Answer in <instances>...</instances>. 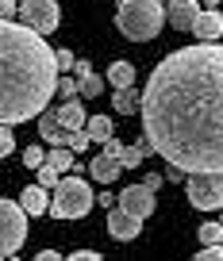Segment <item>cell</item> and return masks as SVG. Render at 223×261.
<instances>
[{"instance_id": "27", "label": "cell", "mask_w": 223, "mask_h": 261, "mask_svg": "<svg viewBox=\"0 0 223 261\" xmlns=\"http://www.w3.org/2000/svg\"><path fill=\"white\" fill-rule=\"evenodd\" d=\"M42 162H46V150H39V146H23V165H27V169H39Z\"/></svg>"}, {"instance_id": "26", "label": "cell", "mask_w": 223, "mask_h": 261, "mask_svg": "<svg viewBox=\"0 0 223 261\" xmlns=\"http://www.w3.org/2000/svg\"><path fill=\"white\" fill-rule=\"evenodd\" d=\"M12 150H16V139H12V127H8V123H0V162H4V158H8Z\"/></svg>"}, {"instance_id": "16", "label": "cell", "mask_w": 223, "mask_h": 261, "mask_svg": "<svg viewBox=\"0 0 223 261\" xmlns=\"http://www.w3.org/2000/svg\"><path fill=\"white\" fill-rule=\"evenodd\" d=\"M139 100H142V92L135 89V85H127V89H116L112 108H116L119 115H131V112H139Z\"/></svg>"}, {"instance_id": "3", "label": "cell", "mask_w": 223, "mask_h": 261, "mask_svg": "<svg viewBox=\"0 0 223 261\" xmlns=\"http://www.w3.org/2000/svg\"><path fill=\"white\" fill-rule=\"evenodd\" d=\"M116 27L131 42H150L165 27V4L162 0H116Z\"/></svg>"}, {"instance_id": "5", "label": "cell", "mask_w": 223, "mask_h": 261, "mask_svg": "<svg viewBox=\"0 0 223 261\" xmlns=\"http://www.w3.org/2000/svg\"><path fill=\"white\" fill-rule=\"evenodd\" d=\"M27 207L16 200H0V261L16 257L27 242Z\"/></svg>"}, {"instance_id": "23", "label": "cell", "mask_w": 223, "mask_h": 261, "mask_svg": "<svg viewBox=\"0 0 223 261\" xmlns=\"http://www.w3.org/2000/svg\"><path fill=\"white\" fill-rule=\"evenodd\" d=\"M200 242H223V223H200Z\"/></svg>"}, {"instance_id": "2", "label": "cell", "mask_w": 223, "mask_h": 261, "mask_svg": "<svg viewBox=\"0 0 223 261\" xmlns=\"http://www.w3.org/2000/svg\"><path fill=\"white\" fill-rule=\"evenodd\" d=\"M58 58L46 35L35 27H19L16 19H0V123L39 119L50 96L58 92Z\"/></svg>"}, {"instance_id": "7", "label": "cell", "mask_w": 223, "mask_h": 261, "mask_svg": "<svg viewBox=\"0 0 223 261\" xmlns=\"http://www.w3.org/2000/svg\"><path fill=\"white\" fill-rule=\"evenodd\" d=\"M19 19L27 27H35L39 35H54L62 23V8H58V0H23L19 4Z\"/></svg>"}, {"instance_id": "15", "label": "cell", "mask_w": 223, "mask_h": 261, "mask_svg": "<svg viewBox=\"0 0 223 261\" xmlns=\"http://www.w3.org/2000/svg\"><path fill=\"white\" fill-rule=\"evenodd\" d=\"M54 112H58V123L66 130H81L85 123H89V115H85V108H81V100H62V108H54Z\"/></svg>"}, {"instance_id": "6", "label": "cell", "mask_w": 223, "mask_h": 261, "mask_svg": "<svg viewBox=\"0 0 223 261\" xmlns=\"http://www.w3.org/2000/svg\"><path fill=\"white\" fill-rule=\"evenodd\" d=\"M189 204L196 212H219L223 207V173H189Z\"/></svg>"}, {"instance_id": "32", "label": "cell", "mask_w": 223, "mask_h": 261, "mask_svg": "<svg viewBox=\"0 0 223 261\" xmlns=\"http://www.w3.org/2000/svg\"><path fill=\"white\" fill-rule=\"evenodd\" d=\"M185 177H189L185 169H177V165H165V180H174V185H177V180H185Z\"/></svg>"}, {"instance_id": "30", "label": "cell", "mask_w": 223, "mask_h": 261, "mask_svg": "<svg viewBox=\"0 0 223 261\" xmlns=\"http://www.w3.org/2000/svg\"><path fill=\"white\" fill-rule=\"evenodd\" d=\"M104 154H112V158H119V154H123V142H119V139H116V135H112V139H108V142H104Z\"/></svg>"}, {"instance_id": "25", "label": "cell", "mask_w": 223, "mask_h": 261, "mask_svg": "<svg viewBox=\"0 0 223 261\" xmlns=\"http://www.w3.org/2000/svg\"><path fill=\"white\" fill-rule=\"evenodd\" d=\"M89 142H92V139H89V130L81 127V130H69L66 146H69V150H73V154H77V150H89Z\"/></svg>"}, {"instance_id": "18", "label": "cell", "mask_w": 223, "mask_h": 261, "mask_svg": "<svg viewBox=\"0 0 223 261\" xmlns=\"http://www.w3.org/2000/svg\"><path fill=\"white\" fill-rule=\"evenodd\" d=\"M104 81L112 85V89H127V85H135V65L131 62H112Z\"/></svg>"}, {"instance_id": "33", "label": "cell", "mask_w": 223, "mask_h": 261, "mask_svg": "<svg viewBox=\"0 0 223 261\" xmlns=\"http://www.w3.org/2000/svg\"><path fill=\"white\" fill-rule=\"evenodd\" d=\"M16 16V0H0V19H12Z\"/></svg>"}, {"instance_id": "10", "label": "cell", "mask_w": 223, "mask_h": 261, "mask_svg": "<svg viewBox=\"0 0 223 261\" xmlns=\"http://www.w3.org/2000/svg\"><path fill=\"white\" fill-rule=\"evenodd\" d=\"M196 16H200L196 0H169V4H165V23L174 27V31H192Z\"/></svg>"}, {"instance_id": "9", "label": "cell", "mask_w": 223, "mask_h": 261, "mask_svg": "<svg viewBox=\"0 0 223 261\" xmlns=\"http://www.w3.org/2000/svg\"><path fill=\"white\" fill-rule=\"evenodd\" d=\"M116 204L127 207L131 215H139V219H146V215L154 212V188H146V185H127L123 192H119Z\"/></svg>"}, {"instance_id": "19", "label": "cell", "mask_w": 223, "mask_h": 261, "mask_svg": "<svg viewBox=\"0 0 223 261\" xmlns=\"http://www.w3.org/2000/svg\"><path fill=\"white\" fill-rule=\"evenodd\" d=\"M146 154H154V150H150L146 139H139L135 146H123V154H119V165H123V169H135V165H142V158H146Z\"/></svg>"}, {"instance_id": "29", "label": "cell", "mask_w": 223, "mask_h": 261, "mask_svg": "<svg viewBox=\"0 0 223 261\" xmlns=\"http://www.w3.org/2000/svg\"><path fill=\"white\" fill-rule=\"evenodd\" d=\"M69 261H100V253L96 250H73V253H69Z\"/></svg>"}, {"instance_id": "28", "label": "cell", "mask_w": 223, "mask_h": 261, "mask_svg": "<svg viewBox=\"0 0 223 261\" xmlns=\"http://www.w3.org/2000/svg\"><path fill=\"white\" fill-rule=\"evenodd\" d=\"M196 261H223V242H212L196 253Z\"/></svg>"}, {"instance_id": "4", "label": "cell", "mask_w": 223, "mask_h": 261, "mask_svg": "<svg viewBox=\"0 0 223 261\" xmlns=\"http://www.w3.org/2000/svg\"><path fill=\"white\" fill-rule=\"evenodd\" d=\"M96 204L89 180H81V173H62L54 185V200H50V215L54 219H85L89 207Z\"/></svg>"}, {"instance_id": "24", "label": "cell", "mask_w": 223, "mask_h": 261, "mask_svg": "<svg viewBox=\"0 0 223 261\" xmlns=\"http://www.w3.org/2000/svg\"><path fill=\"white\" fill-rule=\"evenodd\" d=\"M54 58H58V73H73V65H77V54H73L69 46L54 50Z\"/></svg>"}, {"instance_id": "20", "label": "cell", "mask_w": 223, "mask_h": 261, "mask_svg": "<svg viewBox=\"0 0 223 261\" xmlns=\"http://www.w3.org/2000/svg\"><path fill=\"white\" fill-rule=\"evenodd\" d=\"M46 165H54V169H58V173H69V169H73V150H69V146H50L46 150Z\"/></svg>"}, {"instance_id": "1", "label": "cell", "mask_w": 223, "mask_h": 261, "mask_svg": "<svg viewBox=\"0 0 223 261\" xmlns=\"http://www.w3.org/2000/svg\"><path fill=\"white\" fill-rule=\"evenodd\" d=\"M142 139L165 165L223 173V42H192L150 69L139 100Z\"/></svg>"}, {"instance_id": "22", "label": "cell", "mask_w": 223, "mask_h": 261, "mask_svg": "<svg viewBox=\"0 0 223 261\" xmlns=\"http://www.w3.org/2000/svg\"><path fill=\"white\" fill-rule=\"evenodd\" d=\"M54 96H62V100H73V96H81V85H77V77H58V92Z\"/></svg>"}, {"instance_id": "31", "label": "cell", "mask_w": 223, "mask_h": 261, "mask_svg": "<svg viewBox=\"0 0 223 261\" xmlns=\"http://www.w3.org/2000/svg\"><path fill=\"white\" fill-rule=\"evenodd\" d=\"M142 185H146V188H154V192H158V188L165 185V177H162V173H146V177H142Z\"/></svg>"}, {"instance_id": "17", "label": "cell", "mask_w": 223, "mask_h": 261, "mask_svg": "<svg viewBox=\"0 0 223 261\" xmlns=\"http://www.w3.org/2000/svg\"><path fill=\"white\" fill-rule=\"evenodd\" d=\"M85 130H89V139H92V142H100V146H104V142L116 135V127H112V115H89Z\"/></svg>"}, {"instance_id": "34", "label": "cell", "mask_w": 223, "mask_h": 261, "mask_svg": "<svg viewBox=\"0 0 223 261\" xmlns=\"http://www.w3.org/2000/svg\"><path fill=\"white\" fill-rule=\"evenodd\" d=\"M204 8H219V0H204Z\"/></svg>"}, {"instance_id": "35", "label": "cell", "mask_w": 223, "mask_h": 261, "mask_svg": "<svg viewBox=\"0 0 223 261\" xmlns=\"http://www.w3.org/2000/svg\"><path fill=\"white\" fill-rule=\"evenodd\" d=\"M219 223H223V207H219Z\"/></svg>"}, {"instance_id": "14", "label": "cell", "mask_w": 223, "mask_h": 261, "mask_svg": "<svg viewBox=\"0 0 223 261\" xmlns=\"http://www.w3.org/2000/svg\"><path fill=\"white\" fill-rule=\"evenodd\" d=\"M19 204L27 207V215H50V196H46V188H42L39 180L19 192Z\"/></svg>"}, {"instance_id": "8", "label": "cell", "mask_w": 223, "mask_h": 261, "mask_svg": "<svg viewBox=\"0 0 223 261\" xmlns=\"http://www.w3.org/2000/svg\"><path fill=\"white\" fill-rule=\"evenodd\" d=\"M108 234L116 238V242H135V238L142 234V219L139 215H131L127 207H108Z\"/></svg>"}, {"instance_id": "13", "label": "cell", "mask_w": 223, "mask_h": 261, "mask_svg": "<svg viewBox=\"0 0 223 261\" xmlns=\"http://www.w3.org/2000/svg\"><path fill=\"white\" fill-rule=\"evenodd\" d=\"M119 158H112V154H96L89 162V177L92 180H100V185H112V180H119Z\"/></svg>"}, {"instance_id": "21", "label": "cell", "mask_w": 223, "mask_h": 261, "mask_svg": "<svg viewBox=\"0 0 223 261\" xmlns=\"http://www.w3.org/2000/svg\"><path fill=\"white\" fill-rule=\"evenodd\" d=\"M58 177H62V173L54 169V165H46V162H42L39 169H35V180H39V185L46 188V192H50V188H54V185H58Z\"/></svg>"}, {"instance_id": "11", "label": "cell", "mask_w": 223, "mask_h": 261, "mask_svg": "<svg viewBox=\"0 0 223 261\" xmlns=\"http://www.w3.org/2000/svg\"><path fill=\"white\" fill-rule=\"evenodd\" d=\"M192 35H196V42H219L223 39V12L204 8L196 16V23H192Z\"/></svg>"}, {"instance_id": "12", "label": "cell", "mask_w": 223, "mask_h": 261, "mask_svg": "<svg viewBox=\"0 0 223 261\" xmlns=\"http://www.w3.org/2000/svg\"><path fill=\"white\" fill-rule=\"evenodd\" d=\"M39 135L50 142V146H66L69 130L58 123V112H54V108H42V112H39Z\"/></svg>"}]
</instances>
